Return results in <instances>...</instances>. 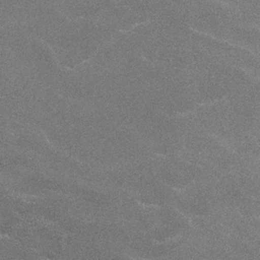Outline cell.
Listing matches in <instances>:
<instances>
[{
	"instance_id": "1",
	"label": "cell",
	"mask_w": 260,
	"mask_h": 260,
	"mask_svg": "<svg viewBox=\"0 0 260 260\" xmlns=\"http://www.w3.org/2000/svg\"><path fill=\"white\" fill-rule=\"evenodd\" d=\"M94 32H98L94 25L88 34L84 32L83 25L82 30L59 35L53 45L59 63L72 68L90 58L96 50Z\"/></svg>"
},
{
	"instance_id": "2",
	"label": "cell",
	"mask_w": 260,
	"mask_h": 260,
	"mask_svg": "<svg viewBox=\"0 0 260 260\" xmlns=\"http://www.w3.org/2000/svg\"><path fill=\"white\" fill-rule=\"evenodd\" d=\"M158 175L161 181L174 188H183L195 177V171L188 165L171 162L164 166Z\"/></svg>"
},
{
	"instance_id": "3",
	"label": "cell",
	"mask_w": 260,
	"mask_h": 260,
	"mask_svg": "<svg viewBox=\"0 0 260 260\" xmlns=\"http://www.w3.org/2000/svg\"><path fill=\"white\" fill-rule=\"evenodd\" d=\"M111 2L101 1H65L58 2L57 5L61 10L70 17H87L89 15L99 14L101 11H105Z\"/></svg>"
},
{
	"instance_id": "4",
	"label": "cell",
	"mask_w": 260,
	"mask_h": 260,
	"mask_svg": "<svg viewBox=\"0 0 260 260\" xmlns=\"http://www.w3.org/2000/svg\"><path fill=\"white\" fill-rule=\"evenodd\" d=\"M134 191L138 200L144 204L161 205L166 199V194L161 185L149 179L140 180L135 185Z\"/></svg>"
},
{
	"instance_id": "5",
	"label": "cell",
	"mask_w": 260,
	"mask_h": 260,
	"mask_svg": "<svg viewBox=\"0 0 260 260\" xmlns=\"http://www.w3.org/2000/svg\"><path fill=\"white\" fill-rule=\"evenodd\" d=\"M225 93L226 90L222 82L215 78H206L197 84L194 100L197 103L205 104L220 100Z\"/></svg>"
},
{
	"instance_id": "6",
	"label": "cell",
	"mask_w": 260,
	"mask_h": 260,
	"mask_svg": "<svg viewBox=\"0 0 260 260\" xmlns=\"http://www.w3.org/2000/svg\"><path fill=\"white\" fill-rule=\"evenodd\" d=\"M177 206L182 212L196 216L206 215L210 210V205L206 195L200 192L190 193L181 197L178 200Z\"/></svg>"
},
{
	"instance_id": "7",
	"label": "cell",
	"mask_w": 260,
	"mask_h": 260,
	"mask_svg": "<svg viewBox=\"0 0 260 260\" xmlns=\"http://www.w3.org/2000/svg\"><path fill=\"white\" fill-rule=\"evenodd\" d=\"M182 230L183 226L178 220L174 218L162 219L161 223L151 232L150 238L156 242L162 243L179 235L182 232Z\"/></svg>"
}]
</instances>
